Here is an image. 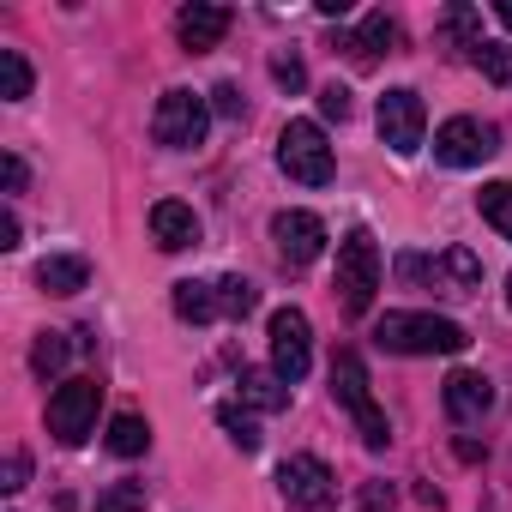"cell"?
Wrapping results in <instances>:
<instances>
[{"instance_id":"obj_28","label":"cell","mask_w":512,"mask_h":512,"mask_svg":"<svg viewBox=\"0 0 512 512\" xmlns=\"http://www.w3.org/2000/svg\"><path fill=\"white\" fill-rule=\"evenodd\" d=\"M217 416H223V428H229V440H235L241 452H253V446H260V428H253V422H247V416H241L235 404H223Z\"/></svg>"},{"instance_id":"obj_6","label":"cell","mask_w":512,"mask_h":512,"mask_svg":"<svg viewBox=\"0 0 512 512\" xmlns=\"http://www.w3.org/2000/svg\"><path fill=\"white\" fill-rule=\"evenodd\" d=\"M97 404H103V386L97 374H73L49 392V434L61 446H85V434L97 428Z\"/></svg>"},{"instance_id":"obj_16","label":"cell","mask_w":512,"mask_h":512,"mask_svg":"<svg viewBox=\"0 0 512 512\" xmlns=\"http://www.w3.org/2000/svg\"><path fill=\"white\" fill-rule=\"evenodd\" d=\"M392 43H398V19L368 13V19H362V31H350V37H344V55H350L356 67H374V61H380V49H392Z\"/></svg>"},{"instance_id":"obj_20","label":"cell","mask_w":512,"mask_h":512,"mask_svg":"<svg viewBox=\"0 0 512 512\" xmlns=\"http://www.w3.org/2000/svg\"><path fill=\"white\" fill-rule=\"evenodd\" d=\"M175 314H181L187 326L217 320V284H193V278H181V284H175Z\"/></svg>"},{"instance_id":"obj_25","label":"cell","mask_w":512,"mask_h":512,"mask_svg":"<svg viewBox=\"0 0 512 512\" xmlns=\"http://www.w3.org/2000/svg\"><path fill=\"white\" fill-rule=\"evenodd\" d=\"M470 61L482 67V79H488V85H512V43H482Z\"/></svg>"},{"instance_id":"obj_15","label":"cell","mask_w":512,"mask_h":512,"mask_svg":"<svg viewBox=\"0 0 512 512\" xmlns=\"http://www.w3.org/2000/svg\"><path fill=\"white\" fill-rule=\"evenodd\" d=\"M151 235H157L163 253H181V247L199 241V211L181 205V199H157V205H151Z\"/></svg>"},{"instance_id":"obj_19","label":"cell","mask_w":512,"mask_h":512,"mask_svg":"<svg viewBox=\"0 0 512 512\" xmlns=\"http://www.w3.org/2000/svg\"><path fill=\"white\" fill-rule=\"evenodd\" d=\"M440 37H446L452 49H470V55L488 43V37H482V13H476V7H446V13H440Z\"/></svg>"},{"instance_id":"obj_24","label":"cell","mask_w":512,"mask_h":512,"mask_svg":"<svg viewBox=\"0 0 512 512\" xmlns=\"http://www.w3.org/2000/svg\"><path fill=\"white\" fill-rule=\"evenodd\" d=\"M253 308H260V290H253L247 278H223V284H217V314H229V320H247Z\"/></svg>"},{"instance_id":"obj_37","label":"cell","mask_w":512,"mask_h":512,"mask_svg":"<svg viewBox=\"0 0 512 512\" xmlns=\"http://www.w3.org/2000/svg\"><path fill=\"white\" fill-rule=\"evenodd\" d=\"M506 302H512V272H506Z\"/></svg>"},{"instance_id":"obj_27","label":"cell","mask_w":512,"mask_h":512,"mask_svg":"<svg viewBox=\"0 0 512 512\" xmlns=\"http://www.w3.org/2000/svg\"><path fill=\"white\" fill-rule=\"evenodd\" d=\"M31 368H37V374H61V368H67V338H61V332H43L37 350H31Z\"/></svg>"},{"instance_id":"obj_36","label":"cell","mask_w":512,"mask_h":512,"mask_svg":"<svg viewBox=\"0 0 512 512\" xmlns=\"http://www.w3.org/2000/svg\"><path fill=\"white\" fill-rule=\"evenodd\" d=\"M494 19H500V25L512 31V0H500V7H494Z\"/></svg>"},{"instance_id":"obj_18","label":"cell","mask_w":512,"mask_h":512,"mask_svg":"<svg viewBox=\"0 0 512 512\" xmlns=\"http://www.w3.org/2000/svg\"><path fill=\"white\" fill-rule=\"evenodd\" d=\"M37 284H43L49 296H79V290L91 284V266L79 260V253H49V260L37 266Z\"/></svg>"},{"instance_id":"obj_5","label":"cell","mask_w":512,"mask_h":512,"mask_svg":"<svg viewBox=\"0 0 512 512\" xmlns=\"http://www.w3.org/2000/svg\"><path fill=\"white\" fill-rule=\"evenodd\" d=\"M205 127H211V103L199 97V91H163L157 97V115H151V139L163 145V151H193V145H205Z\"/></svg>"},{"instance_id":"obj_29","label":"cell","mask_w":512,"mask_h":512,"mask_svg":"<svg viewBox=\"0 0 512 512\" xmlns=\"http://www.w3.org/2000/svg\"><path fill=\"white\" fill-rule=\"evenodd\" d=\"M272 79H278L284 91H302V85H308V73H302L296 55H278V61H272Z\"/></svg>"},{"instance_id":"obj_8","label":"cell","mask_w":512,"mask_h":512,"mask_svg":"<svg viewBox=\"0 0 512 512\" xmlns=\"http://www.w3.org/2000/svg\"><path fill=\"white\" fill-rule=\"evenodd\" d=\"M494 151H500V127L482 121V115H452V121L434 133V157H440L446 169H476V163H488Z\"/></svg>"},{"instance_id":"obj_3","label":"cell","mask_w":512,"mask_h":512,"mask_svg":"<svg viewBox=\"0 0 512 512\" xmlns=\"http://www.w3.org/2000/svg\"><path fill=\"white\" fill-rule=\"evenodd\" d=\"M380 241L368 235V229H350L344 241H338V296H344V308L350 314H368L374 308V290H380Z\"/></svg>"},{"instance_id":"obj_17","label":"cell","mask_w":512,"mask_h":512,"mask_svg":"<svg viewBox=\"0 0 512 512\" xmlns=\"http://www.w3.org/2000/svg\"><path fill=\"white\" fill-rule=\"evenodd\" d=\"M241 404H253V410H284L290 404V380L278 374V368H241Z\"/></svg>"},{"instance_id":"obj_30","label":"cell","mask_w":512,"mask_h":512,"mask_svg":"<svg viewBox=\"0 0 512 512\" xmlns=\"http://www.w3.org/2000/svg\"><path fill=\"white\" fill-rule=\"evenodd\" d=\"M320 115H326V121H350V91H344V85H326V91H320Z\"/></svg>"},{"instance_id":"obj_23","label":"cell","mask_w":512,"mask_h":512,"mask_svg":"<svg viewBox=\"0 0 512 512\" xmlns=\"http://www.w3.org/2000/svg\"><path fill=\"white\" fill-rule=\"evenodd\" d=\"M0 97H7V103L31 97V61L19 49H0Z\"/></svg>"},{"instance_id":"obj_9","label":"cell","mask_w":512,"mask_h":512,"mask_svg":"<svg viewBox=\"0 0 512 512\" xmlns=\"http://www.w3.org/2000/svg\"><path fill=\"white\" fill-rule=\"evenodd\" d=\"M278 488H284L290 506H302V512H326L332 494H338V476H332L326 458H314V452H290V458L278 464Z\"/></svg>"},{"instance_id":"obj_34","label":"cell","mask_w":512,"mask_h":512,"mask_svg":"<svg viewBox=\"0 0 512 512\" xmlns=\"http://www.w3.org/2000/svg\"><path fill=\"white\" fill-rule=\"evenodd\" d=\"M0 175H7V193H25V157H0Z\"/></svg>"},{"instance_id":"obj_11","label":"cell","mask_w":512,"mask_h":512,"mask_svg":"<svg viewBox=\"0 0 512 512\" xmlns=\"http://www.w3.org/2000/svg\"><path fill=\"white\" fill-rule=\"evenodd\" d=\"M308 362H314V326H308V314L302 308H278L272 314V368L296 386L308 374Z\"/></svg>"},{"instance_id":"obj_13","label":"cell","mask_w":512,"mask_h":512,"mask_svg":"<svg viewBox=\"0 0 512 512\" xmlns=\"http://www.w3.org/2000/svg\"><path fill=\"white\" fill-rule=\"evenodd\" d=\"M440 398H446V416H452L458 428H476V422L494 410V380L476 374V368H452L446 386H440Z\"/></svg>"},{"instance_id":"obj_7","label":"cell","mask_w":512,"mask_h":512,"mask_svg":"<svg viewBox=\"0 0 512 512\" xmlns=\"http://www.w3.org/2000/svg\"><path fill=\"white\" fill-rule=\"evenodd\" d=\"M398 272H404V278H434L440 296H476V290H482V260H476L470 247H440L434 260H422V253H404Z\"/></svg>"},{"instance_id":"obj_2","label":"cell","mask_w":512,"mask_h":512,"mask_svg":"<svg viewBox=\"0 0 512 512\" xmlns=\"http://www.w3.org/2000/svg\"><path fill=\"white\" fill-rule=\"evenodd\" d=\"M332 392H338V404L356 416L362 446L380 452V446L392 440V428H386V416H380V404H374V386H368V368H362L356 350H338V356H332Z\"/></svg>"},{"instance_id":"obj_1","label":"cell","mask_w":512,"mask_h":512,"mask_svg":"<svg viewBox=\"0 0 512 512\" xmlns=\"http://www.w3.org/2000/svg\"><path fill=\"white\" fill-rule=\"evenodd\" d=\"M374 344L392 350V356H458L470 344V332L446 314H410L404 308V314H386L374 326Z\"/></svg>"},{"instance_id":"obj_31","label":"cell","mask_w":512,"mask_h":512,"mask_svg":"<svg viewBox=\"0 0 512 512\" xmlns=\"http://www.w3.org/2000/svg\"><path fill=\"white\" fill-rule=\"evenodd\" d=\"M211 97H217V103H211V109H217V115H223V121H241V115H247V103H241V91H235V85H217V91H211Z\"/></svg>"},{"instance_id":"obj_10","label":"cell","mask_w":512,"mask_h":512,"mask_svg":"<svg viewBox=\"0 0 512 512\" xmlns=\"http://www.w3.org/2000/svg\"><path fill=\"white\" fill-rule=\"evenodd\" d=\"M374 121H380V139H386L398 157H416V151H422V133H428V109H422V97H416L410 85L386 91Z\"/></svg>"},{"instance_id":"obj_12","label":"cell","mask_w":512,"mask_h":512,"mask_svg":"<svg viewBox=\"0 0 512 512\" xmlns=\"http://www.w3.org/2000/svg\"><path fill=\"white\" fill-rule=\"evenodd\" d=\"M272 241L290 266H314L320 253H326V223L314 211H278L272 217Z\"/></svg>"},{"instance_id":"obj_4","label":"cell","mask_w":512,"mask_h":512,"mask_svg":"<svg viewBox=\"0 0 512 512\" xmlns=\"http://www.w3.org/2000/svg\"><path fill=\"white\" fill-rule=\"evenodd\" d=\"M278 169H284L290 181H302V187H326V181L338 175L332 145H326V127H320V121H290V127L278 133Z\"/></svg>"},{"instance_id":"obj_14","label":"cell","mask_w":512,"mask_h":512,"mask_svg":"<svg viewBox=\"0 0 512 512\" xmlns=\"http://www.w3.org/2000/svg\"><path fill=\"white\" fill-rule=\"evenodd\" d=\"M223 31H229V7H181V13H175V37H181L187 55L217 49Z\"/></svg>"},{"instance_id":"obj_32","label":"cell","mask_w":512,"mask_h":512,"mask_svg":"<svg viewBox=\"0 0 512 512\" xmlns=\"http://www.w3.org/2000/svg\"><path fill=\"white\" fill-rule=\"evenodd\" d=\"M25 476H31V458H25V452H13V458H7V482H0V488L19 494V488H25Z\"/></svg>"},{"instance_id":"obj_26","label":"cell","mask_w":512,"mask_h":512,"mask_svg":"<svg viewBox=\"0 0 512 512\" xmlns=\"http://www.w3.org/2000/svg\"><path fill=\"white\" fill-rule=\"evenodd\" d=\"M97 512H145V482H109L97 494Z\"/></svg>"},{"instance_id":"obj_35","label":"cell","mask_w":512,"mask_h":512,"mask_svg":"<svg viewBox=\"0 0 512 512\" xmlns=\"http://www.w3.org/2000/svg\"><path fill=\"white\" fill-rule=\"evenodd\" d=\"M0 247H19V217H13V211L0 217Z\"/></svg>"},{"instance_id":"obj_22","label":"cell","mask_w":512,"mask_h":512,"mask_svg":"<svg viewBox=\"0 0 512 512\" xmlns=\"http://www.w3.org/2000/svg\"><path fill=\"white\" fill-rule=\"evenodd\" d=\"M476 211H482V223H488L494 235L512 241V181H488V187L476 193Z\"/></svg>"},{"instance_id":"obj_33","label":"cell","mask_w":512,"mask_h":512,"mask_svg":"<svg viewBox=\"0 0 512 512\" xmlns=\"http://www.w3.org/2000/svg\"><path fill=\"white\" fill-rule=\"evenodd\" d=\"M362 512H392V488L386 482H368L362 488Z\"/></svg>"},{"instance_id":"obj_21","label":"cell","mask_w":512,"mask_h":512,"mask_svg":"<svg viewBox=\"0 0 512 512\" xmlns=\"http://www.w3.org/2000/svg\"><path fill=\"white\" fill-rule=\"evenodd\" d=\"M145 446H151V422L133 416V410H121V416L109 422V452H115V458H139Z\"/></svg>"}]
</instances>
